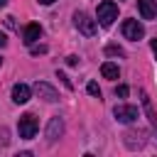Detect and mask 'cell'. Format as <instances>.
<instances>
[{"mask_svg": "<svg viewBox=\"0 0 157 157\" xmlns=\"http://www.w3.org/2000/svg\"><path fill=\"white\" fill-rule=\"evenodd\" d=\"M96 17H98V22H101L103 27H110V25L118 20V5H115L113 0H103V2H98V12H96Z\"/></svg>", "mask_w": 157, "mask_h": 157, "instance_id": "cell-1", "label": "cell"}, {"mask_svg": "<svg viewBox=\"0 0 157 157\" xmlns=\"http://www.w3.org/2000/svg\"><path fill=\"white\" fill-rule=\"evenodd\" d=\"M17 130H20V137L22 140H32L37 135V130H39V123H37V118L32 113H25L20 118V123H17Z\"/></svg>", "mask_w": 157, "mask_h": 157, "instance_id": "cell-2", "label": "cell"}, {"mask_svg": "<svg viewBox=\"0 0 157 157\" xmlns=\"http://www.w3.org/2000/svg\"><path fill=\"white\" fill-rule=\"evenodd\" d=\"M74 25H76V29H78L81 34H86V37H93L96 29H98L96 20H91V15H86V12H76V15H74Z\"/></svg>", "mask_w": 157, "mask_h": 157, "instance_id": "cell-3", "label": "cell"}, {"mask_svg": "<svg viewBox=\"0 0 157 157\" xmlns=\"http://www.w3.org/2000/svg\"><path fill=\"white\" fill-rule=\"evenodd\" d=\"M123 37L137 42V39L145 37V27H142L137 20H125V22H123Z\"/></svg>", "mask_w": 157, "mask_h": 157, "instance_id": "cell-4", "label": "cell"}, {"mask_svg": "<svg viewBox=\"0 0 157 157\" xmlns=\"http://www.w3.org/2000/svg\"><path fill=\"white\" fill-rule=\"evenodd\" d=\"M113 115H115V120L118 123H132L135 118H137V108L135 105H115L113 108Z\"/></svg>", "mask_w": 157, "mask_h": 157, "instance_id": "cell-5", "label": "cell"}, {"mask_svg": "<svg viewBox=\"0 0 157 157\" xmlns=\"http://www.w3.org/2000/svg\"><path fill=\"white\" fill-rule=\"evenodd\" d=\"M29 96H32V88H29L27 83H15V86H12V101H15L17 105H25V103L29 101Z\"/></svg>", "mask_w": 157, "mask_h": 157, "instance_id": "cell-6", "label": "cell"}, {"mask_svg": "<svg viewBox=\"0 0 157 157\" xmlns=\"http://www.w3.org/2000/svg\"><path fill=\"white\" fill-rule=\"evenodd\" d=\"M64 135V120L59 118V115H54L52 120H49V125H47V140H59Z\"/></svg>", "mask_w": 157, "mask_h": 157, "instance_id": "cell-7", "label": "cell"}, {"mask_svg": "<svg viewBox=\"0 0 157 157\" xmlns=\"http://www.w3.org/2000/svg\"><path fill=\"white\" fill-rule=\"evenodd\" d=\"M34 91H37V96H39V98H44V101H49V103L59 101V93H56V88H52V86H49V83H44V81H37Z\"/></svg>", "mask_w": 157, "mask_h": 157, "instance_id": "cell-8", "label": "cell"}, {"mask_svg": "<svg viewBox=\"0 0 157 157\" xmlns=\"http://www.w3.org/2000/svg\"><path fill=\"white\" fill-rule=\"evenodd\" d=\"M39 37H42V27H39L37 22H29V25L22 29V42H25V44H34Z\"/></svg>", "mask_w": 157, "mask_h": 157, "instance_id": "cell-9", "label": "cell"}, {"mask_svg": "<svg viewBox=\"0 0 157 157\" xmlns=\"http://www.w3.org/2000/svg\"><path fill=\"white\" fill-rule=\"evenodd\" d=\"M137 10H140L142 20H152L157 15V2L155 0H137Z\"/></svg>", "mask_w": 157, "mask_h": 157, "instance_id": "cell-10", "label": "cell"}, {"mask_svg": "<svg viewBox=\"0 0 157 157\" xmlns=\"http://www.w3.org/2000/svg\"><path fill=\"white\" fill-rule=\"evenodd\" d=\"M101 74H103V78H118L120 76V69H118V64H113V61H105L103 66H101Z\"/></svg>", "mask_w": 157, "mask_h": 157, "instance_id": "cell-11", "label": "cell"}, {"mask_svg": "<svg viewBox=\"0 0 157 157\" xmlns=\"http://www.w3.org/2000/svg\"><path fill=\"white\" fill-rule=\"evenodd\" d=\"M86 91H88L91 96H98V98H101V88H98V83H96V81H91V83L86 86Z\"/></svg>", "mask_w": 157, "mask_h": 157, "instance_id": "cell-12", "label": "cell"}, {"mask_svg": "<svg viewBox=\"0 0 157 157\" xmlns=\"http://www.w3.org/2000/svg\"><path fill=\"white\" fill-rule=\"evenodd\" d=\"M105 54H118V56H123L125 52H123L120 47H115V44H108V47H105Z\"/></svg>", "mask_w": 157, "mask_h": 157, "instance_id": "cell-13", "label": "cell"}, {"mask_svg": "<svg viewBox=\"0 0 157 157\" xmlns=\"http://www.w3.org/2000/svg\"><path fill=\"white\" fill-rule=\"evenodd\" d=\"M128 93H130V88H128V86H118V88H115V96H120V98H125Z\"/></svg>", "mask_w": 157, "mask_h": 157, "instance_id": "cell-14", "label": "cell"}, {"mask_svg": "<svg viewBox=\"0 0 157 157\" xmlns=\"http://www.w3.org/2000/svg\"><path fill=\"white\" fill-rule=\"evenodd\" d=\"M44 52H47L44 44H42V47H32V54H44Z\"/></svg>", "mask_w": 157, "mask_h": 157, "instance_id": "cell-15", "label": "cell"}, {"mask_svg": "<svg viewBox=\"0 0 157 157\" xmlns=\"http://www.w3.org/2000/svg\"><path fill=\"white\" fill-rule=\"evenodd\" d=\"M76 61H78V56H74V54L66 56V64H69V66H76Z\"/></svg>", "mask_w": 157, "mask_h": 157, "instance_id": "cell-16", "label": "cell"}, {"mask_svg": "<svg viewBox=\"0 0 157 157\" xmlns=\"http://www.w3.org/2000/svg\"><path fill=\"white\" fill-rule=\"evenodd\" d=\"M7 44V37H5V32H0V49Z\"/></svg>", "mask_w": 157, "mask_h": 157, "instance_id": "cell-17", "label": "cell"}, {"mask_svg": "<svg viewBox=\"0 0 157 157\" xmlns=\"http://www.w3.org/2000/svg\"><path fill=\"white\" fill-rule=\"evenodd\" d=\"M5 25L7 27H15V17H5Z\"/></svg>", "mask_w": 157, "mask_h": 157, "instance_id": "cell-18", "label": "cell"}, {"mask_svg": "<svg viewBox=\"0 0 157 157\" xmlns=\"http://www.w3.org/2000/svg\"><path fill=\"white\" fill-rule=\"evenodd\" d=\"M150 47H152V54H155V59H157V39H152V44H150Z\"/></svg>", "mask_w": 157, "mask_h": 157, "instance_id": "cell-19", "label": "cell"}, {"mask_svg": "<svg viewBox=\"0 0 157 157\" xmlns=\"http://www.w3.org/2000/svg\"><path fill=\"white\" fill-rule=\"evenodd\" d=\"M52 2H56V0H39V5H52Z\"/></svg>", "mask_w": 157, "mask_h": 157, "instance_id": "cell-20", "label": "cell"}, {"mask_svg": "<svg viewBox=\"0 0 157 157\" xmlns=\"http://www.w3.org/2000/svg\"><path fill=\"white\" fill-rule=\"evenodd\" d=\"M5 5H7V0H0V7H5Z\"/></svg>", "mask_w": 157, "mask_h": 157, "instance_id": "cell-21", "label": "cell"}, {"mask_svg": "<svg viewBox=\"0 0 157 157\" xmlns=\"http://www.w3.org/2000/svg\"><path fill=\"white\" fill-rule=\"evenodd\" d=\"M0 64H2V59H0Z\"/></svg>", "mask_w": 157, "mask_h": 157, "instance_id": "cell-22", "label": "cell"}]
</instances>
